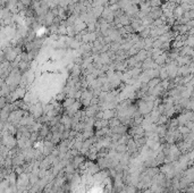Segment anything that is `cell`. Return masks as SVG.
I'll use <instances>...</instances> for the list:
<instances>
[{
    "mask_svg": "<svg viewBox=\"0 0 194 193\" xmlns=\"http://www.w3.org/2000/svg\"><path fill=\"white\" fill-rule=\"evenodd\" d=\"M110 182L104 173L91 170L80 177L73 189V193H110Z\"/></svg>",
    "mask_w": 194,
    "mask_h": 193,
    "instance_id": "obj_1",
    "label": "cell"
}]
</instances>
